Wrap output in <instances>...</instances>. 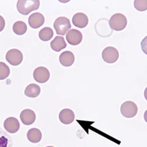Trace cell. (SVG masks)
I'll list each match as a JSON object with an SVG mask.
<instances>
[{
  "label": "cell",
  "instance_id": "obj_4",
  "mask_svg": "<svg viewBox=\"0 0 147 147\" xmlns=\"http://www.w3.org/2000/svg\"><path fill=\"white\" fill-rule=\"evenodd\" d=\"M120 111L122 115L124 117L131 118L137 115L138 113V107L135 102L128 101L121 105Z\"/></svg>",
  "mask_w": 147,
  "mask_h": 147
},
{
  "label": "cell",
  "instance_id": "obj_11",
  "mask_svg": "<svg viewBox=\"0 0 147 147\" xmlns=\"http://www.w3.org/2000/svg\"><path fill=\"white\" fill-rule=\"evenodd\" d=\"M20 119L24 125H30L35 122L36 114L31 109H24L20 114Z\"/></svg>",
  "mask_w": 147,
  "mask_h": 147
},
{
  "label": "cell",
  "instance_id": "obj_2",
  "mask_svg": "<svg viewBox=\"0 0 147 147\" xmlns=\"http://www.w3.org/2000/svg\"><path fill=\"white\" fill-rule=\"evenodd\" d=\"M109 26L113 30L119 31L124 30L127 25V20L126 17L120 13L113 15L109 21Z\"/></svg>",
  "mask_w": 147,
  "mask_h": 147
},
{
  "label": "cell",
  "instance_id": "obj_8",
  "mask_svg": "<svg viewBox=\"0 0 147 147\" xmlns=\"http://www.w3.org/2000/svg\"><path fill=\"white\" fill-rule=\"evenodd\" d=\"M66 39L70 45H77L82 41V34L77 30H70L66 35Z\"/></svg>",
  "mask_w": 147,
  "mask_h": 147
},
{
  "label": "cell",
  "instance_id": "obj_7",
  "mask_svg": "<svg viewBox=\"0 0 147 147\" xmlns=\"http://www.w3.org/2000/svg\"><path fill=\"white\" fill-rule=\"evenodd\" d=\"M33 77L36 82L41 84L45 83L50 79V72L47 68L40 67L34 70Z\"/></svg>",
  "mask_w": 147,
  "mask_h": 147
},
{
  "label": "cell",
  "instance_id": "obj_23",
  "mask_svg": "<svg viewBox=\"0 0 147 147\" xmlns=\"http://www.w3.org/2000/svg\"><path fill=\"white\" fill-rule=\"evenodd\" d=\"M5 22L4 18L0 16V32H1L5 28Z\"/></svg>",
  "mask_w": 147,
  "mask_h": 147
},
{
  "label": "cell",
  "instance_id": "obj_24",
  "mask_svg": "<svg viewBox=\"0 0 147 147\" xmlns=\"http://www.w3.org/2000/svg\"><path fill=\"white\" fill-rule=\"evenodd\" d=\"M46 147H54V146H47Z\"/></svg>",
  "mask_w": 147,
  "mask_h": 147
},
{
  "label": "cell",
  "instance_id": "obj_9",
  "mask_svg": "<svg viewBox=\"0 0 147 147\" xmlns=\"http://www.w3.org/2000/svg\"><path fill=\"white\" fill-rule=\"evenodd\" d=\"M4 127L9 133H16L20 128V124L18 120L15 117H8L4 122Z\"/></svg>",
  "mask_w": 147,
  "mask_h": 147
},
{
  "label": "cell",
  "instance_id": "obj_5",
  "mask_svg": "<svg viewBox=\"0 0 147 147\" xmlns=\"http://www.w3.org/2000/svg\"><path fill=\"white\" fill-rule=\"evenodd\" d=\"M5 59L11 65L17 66L22 63L23 55L17 49H11L7 53Z\"/></svg>",
  "mask_w": 147,
  "mask_h": 147
},
{
  "label": "cell",
  "instance_id": "obj_15",
  "mask_svg": "<svg viewBox=\"0 0 147 147\" xmlns=\"http://www.w3.org/2000/svg\"><path fill=\"white\" fill-rule=\"evenodd\" d=\"M50 45L52 50L56 52H59L67 47V44L64 37L61 36H57L51 42Z\"/></svg>",
  "mask_w": 147,
  "mask_h": 147
},
{
  "label": "cell",
  "instance_id": "obj_3",
  "mask_svg": "<svg viewBox=\"0 0 147 147\" xmlns=\"http://www.w3.org/2000/svg\"><path fill=\"white\" fill-rule=\"evenodd\" d=\"M54 27L57 34L64 35L71 27L70 21L67 17H59L55 20Z\"/></svg>",
  "mask_w": 147,
  "mask_h": 147
},
{
  "label": "cell",
  "instance_id": "obj_22",
  "mask_svg": "<svg viewBox=\"0 0 147 147\" xmlns=\"http://www.w3.org/2000/svg\"><path fill=\"white\" fill-rule=\"evenodd\" d=\"M146 3V1H138V0H136L134 3V7L140 11H144L147 9Z\"/></svg>",
  "mask_w": 147,
  "mask_h": 147
},
{
  "label": "cell",
  "instance_id": "obj_20",
  "mask_svg": "<svg viewBox=\"0 0 147 147\" xmlns=\"http://www.w3.org/2000/svg\"><path fill=\"white\" fill-rule=\"evenodd\" d=\"M13 142L8 135L0 129V147H12Z\"/></svg>",
  "mask_w": 147,
  "mask_h": 147
},
{
  "label": "cell",
  "instance_id": "obj_12",
  "mask_svg": "<svg viewBox=\"0 0 147 147\" xmlns=\"http://www.w3.org/2000/svg\"><path fill=\"white\" fill-rule=\"evenodd\" d=\"M59 121L64 124H70L74 121V113L70 109L65 108L60 111L59 114Z\"/></svg>",
  "mask_w": 147,
  "mask_h": 147
},
{
  "label": "cell",
  "instance_id": "obj_14",
  "mask_svg": "<svg viewBox=\"0 0 147 147\" xmlns=\"http://www.w3.org/2000/svg\"><path fill=\"white\" fill-rule=\"evenodd\" d=\"M59 62L61 65L64 67H68L71 66L75 61V56L74 54L69 51H64L59 55Z\"/></svg>",
  "mask_w": 147,
  "mask_h": 147
},
{
  "label": "cell",
  "instance_id": "obj_13",
  "mask_svg": "<svg viewBox=\"0 0 147 147\" xmlns=\"http://www.w3.org/2000/svg\"><path fill=\"white\" fill-rule=\"evenodd\" d=\"M72 23L78 28H84L88 25V18L84 13H78L73 16Z\"/></svg>",
  "mask_w": 147,
  "mask_h": 147
},
{
  "label": "cell",
  "instance_id": "obj_19",
  "mask_svg": "<svg viewBox=\"0 0 147 147\" xmlns=\"http://www.w3.org/2000/svg\"><path fill=\"white\" fill-rule=\"evenodd\" d=\"M54 35L53 30L50 27H45L40 30L39 32V38L43 41H50Z\"/></svg>",
  "mask_w": 147,
  "mask_h": 147
},
{
  "label": "cell",
  "instance_id": "obj_16",
  "mask_svg": "<svg viewBox=\"0 0 147 147\" xmlns=\"http://www.w3.org/2000/svg\"><path fill=\"white\" fill-rule=\"evenodd\" d=\"M27 136L31 142L38 143L42 139V133L39 129L34 128L28 130Z\"/></svg>",
  "mask_w": 147,
  "mask_h": 147
},
{
  "label": "cell",
  "instance_id": "obj_1",
  "mask_svg": "<svg viewBox=\"0 0 147 147\" xmlns=\"http://www.w3.org/2000/svg\"><path fill=\"white\" fill-rule=\"evenodd\" d=\"M40 5L39 0H19L17 4V8L19 13L23 16H27L32 11L37 10Z\"/></svg>",
  "mask_w": 147,
  "mask_h": 147
},
{
  "label": "cell",
  "instance_id": "obj_17",
  "mask_svg": "<svg viewBox=\"0 0 147 147\" xmlns=\"http://www.w3.org/2000/svg\"><path fill=\"white\" fill-rule=\"evenodd\" d=\"M41 92V88L40 86L35 84H30L26 87L24 94L30 98L37 97Z\"/></svg>",
  "mask_w": 147,
  "mask_h": 147
},
{
  "label": "cell",
  "instance_id": "obj_18",
  "mask_svg": "<svg viewBox=\"0 0 147 147\" xmlns=\"http://www.w3.org/2000/svg\"><path fill=\"white\" fill-rule=\"evenodd\" d=\"M14 32L18 35H24L27 32V27L26 24L21 21H18L16 22L13 27Z\"/></svg>",
  "mask_w": 147,
  "mask_h": 147
},
{
  "label": "cell",
  "instance_id": "obj_21",
  "mask_svg": "<svg viewBox=\"0 0 147 147\" xmlns=\"http://www.w3.org/2000/svg\"><path fill=\"white\" fill-rule=\"evenodd\" d=\"M10 74V69L8 66L4 63L0 62V80L7 78Z\"/></svg>",
  "mask_w": 147,
  "mask_h": 147
},
{
  "label": "cell",
  "instance_id": "obj_10",
  "mask_svg": "<svg viewBox=\"0 0 147 147\" xmlns=\"http://www.w3.org/2000/svg\"><path fill=\"white\" fill-rule=\"evenodd\" d=\"M45 22L44 16L40 13H35L31 15L28 18V24L30 26L34 28L37 29L41 27Z\"/></svg>",
  "mask_w": 147,
  "mask_h": 147
},
{
  "label": "cell",
  "instance_id": "obj_6",
  "mask_svg": "<svg viewBox=\"0 0 147 147\" xmlns=\"http://www.w3.org/2000/svg\"><path fill=\"white\" fill-rule=\"evenodd\" d=\"M102 57L105 63L113 64L118 60L119 53L115 48L113 47H108L103 50Z\"/></svg>",
  "mask_w": 147,
  "mask_h": 147
}]
</instances>
